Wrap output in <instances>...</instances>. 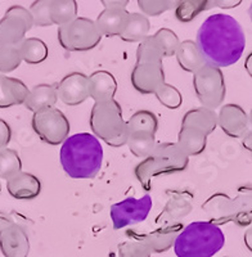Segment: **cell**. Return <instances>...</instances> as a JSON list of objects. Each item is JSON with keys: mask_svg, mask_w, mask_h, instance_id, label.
I'll return each mask as SVG.
<instances>
[{"mask_svg": "<svg viewBox=\"0 0 252 257\" xmlns=\"http://www.w3.org/2000/svg\"><path fill=\"white\" fill-rule=\"evenodd\" d=\"M196 44L206 63L229 67L240 59L246 48V36L237 20L229 15L208 16L197 31Z\"/></svg>", "mask_w": 252, "mask_h": 257, "instance_id": "obj_1", "label": "cell"}, {"mask_svg": "<svg viewBox=\"0 0 252 257\" xmlns=\"http://www.w3.org/2000/svg\"><path fill=\"white\" fill-rule=\"evenodd\" d=\"M62 169L72 179L88 180L99 174L103 165V147L89 133H79L66 139L59 152Z\"/></svg>", "mask_w": 252, "mask_h": 257, "instance_id": "obj_2", "label": "cell"}, {"mask_svg": "<svg viewBox=\"0 0 252 257\" xmlns=\"http://www.w3.org/2000/svg\"><path fill=\"white\" fill-rule=\"evenodd\" d=\"M225 244L223 230L212 221H193L182 229L174 251L178 257H212Z\"/></svg>", "mask_w": 252, "mask_h": 257, "instance_id": "obj_3", "label": "cell"}, {"mask_svg": "<svg viewBox=\"0 0 252 257\" xmlns=\"http://www.w3.org/2000/svg\"><path fill=\"white\" fill-rule=\"evenodd\" d=\"M189 165V157L176 143L156 144L151 155L137 165L134 174L144 190L150 192L155 176L182 173Z\"/></svg>", "mask_w": 252, "mask_h": 257, "instance_id": "obj_4", "label": "cell"}, {"mask_svg": "<svg viewBox=\"0 0 252 257\" xmlns=\"http://www.w3.org/2000/svg\"><path fill=\"white\" fill-rule=\"evenodd\" d=\"M90 128L94 137L113 148L125 146L129 137L122 108L116 99L94 103L90 112Z\"/></svg>", "mask_w": 252, "mask_h": 257, "instance_id": "obj_5", "label": "cell"}, {"mask_svg": "<svg viewBox=\"0 0 252 257\" xmlns=\"http://www.w3.org/2000/svg\"><path fill=\"white\" fill-rule=\"evenodd\" d=\"M24 216L16 212H0V251L4 257H27L30 238Z\"/></svg>", "mask_w": 252, "mask_h": 257, "instance_id": "obj_6", "label": "cell"}, {"mask_svg": "<svg viewBox=\"0 0 252 257\" xmlns=\"http://www.w3.org/2000/svg\"><path fill=\"white\" fill-rule=\"evenodd\" d=\"M57 35L61 47L68 52H88L98 47L103 38L95 22L85 17L59 26Z\"/></svg>", "mask_w": 252, "mask_h": 257, "instance_id": "obj_7", "label": "cell"}, {"mask_svg": "<svg viewBox=\"0 0 252 257\" xmlns=\"http://www.w3.org/2000/svg\"><path fill=\"white\" fill-rule=\"evenodd\" d=\"M193 88L202 107L208 109L219 108L226 94L221 68L206 63L193 73Z\"/></svg>", "mask_w": 252, "mask_h": 257, "instance_id": "obj_8", "label": "cell"}, {"mask_svg": "<svg viewBox=\"0 0 252 257\" xmlns=\"http://www.w3.org/2000/svg\"><path fill=\"white\" fill-rule=\"evenodd\" d=\"M31 126L41 141L49 146H62L70 137V121L56 107L35 112L31 118Z\"/></svg>", "mask_w": 252, "mask_h": 257, "instance_id": "obj_9", "label": "cell"}, {"mask_svg": "<svg viewBox=\"0 0 252 257\" xmlns=\"http://www.w3.org/2000/svg\"><path fill=\"white\" fill-rule=\"evenodd\" d=\"M33 27V17L29 9L22 6H12L0 20V45L18 47Z\"/></svg>", "mask_w": 252, "mask_h": 257, "instance_id": "obj_10", "label": "cell"}, {"mask_svg": "<svg viewBox=\"0 0 252 257\" xmlns=\"http://www.w3.org/2000/svg\"><path fill=\"white\" fill-rule=\"evenodd\" d=\"M152 210V197L144 194L142 198L128 197L123 201L111 206V220L114 230L129 225L139 224L148 217Z\"/></svg>", "mask_w": 252, "mask_h": 257, "instance_id": "obj_11", "label": "cell"}, {"mask_svg": "<svg viewBox=\"0 0 252 257\" xmlns=\"http://www.w3.org/2000/svg\"><path fill=\"white\" fill-rule=\"evenodd\" d=\"M58 99L66 105H80L90 98L89 76L81 72H71L56 85Z\"/></svg>", "mask_w": 252, "mask_h": 257, "instance_id": "obj_12", "label": "cell"}, {"mask_svg": "<svg viewBox=\"0 0 252 257\" xmlns=\"http://www.w3.org/2000/svg\"><path fill=\"white\" fill-rule=\"evenodd\" d=\"M132 84L141 94H156L166 84L162 64H137L132 71Z\"/></svg>", "mask_w": 252, "mask_h": 257, "instance_id": "obj_13", "label": "cell"}, {"mask_svg": "<svg viewBox=\"0 0 252 257\" xmlns=\"http://www.w3.org/2000/svg\"><path fill=\"white\" fill-rule=\"evenodd\" d=\"M217 125L228 137L238 139L243 137L248 130L249 120L240 105L229 103L220 108L217 114Z\"/></svg>", "mask_w": 252, "mask_h": 257, "instance_id": "obj_14", "label": "cell"}, {"mask_svg": "<svg viewBox=\"0 0 252 257\" xmlns=\"http://www.w3.org/2000/svg\"><path fill=\"white\" fill-rule=\"evenodd\" d=\"M182 229L183 225L180 222H176V224L164 225L161 228L156 229L148 234H144V235L134 233L130 234L143 240L150 247L152 253H164V252L169 251L171 247H174V243Z\"/></svg>", "mask_w": 252, "mask_h": 257, "instance_id": "obj_15", "label": "cell"}, {"mask_svg": "<svg viewBox=\"0 0 252 257\" xmlns=\"http://www.w3.org/2000/svg\"><path fill=\"white\" fill-rule=\"evenodd\" d=\"M7 190L9 196L18 201H33L41 193V181L34 174L21 171L7 180Z\"/></svg>", "mask_w": 252, "mask_h": 257, "instance_id": "obj_16", "label": "cell"}, {"mask_svg": "<svg viewBox=\"0 0 252 257\" xmlns=\"http://www.w3.org/2000/svg\"><path fill=\"white\" fill-rule=\"evenodd\" d=\"M170 199L166 206L156 217L159 224H176V222L189 215L192 211V194L189 192H170Z\"/></svg>", "mask_w": 252, "mask_h": 257, "instance_id": "obj_17", "label": "cell"}, {"mask_svg": "<svg viewBox=\"0 0 252 257\" xmlns=\"http://www.w3.org/2000/svg\"><path fill=\"white\" fill-rule=\"evenodd\" d=\"M29 93V86L24 81L0 73V108L24 104Z\"/></svg>", "mask_w": 252, "mask_h": 257, "instance_id": "obj_18", "label": "cell"}, {"mask_svg": "<svg viewBox=\"0 0 252 257\" xmlns=\"http://www.w3.org/2000/svg\"><path fill=\"white\" fill-rule=\"evenodd\" d=\"M130 13L126 9L120 8H104L97 17L95 25L99 30L100 35L112 38L118 36L125 30Z\"/></svg>", "mask_w": 252, "mask_h": 257, "instance_id": "obj_19", "label": "cell"}, {"mask_svg": "<svg viewBox=\"0 0 252 257\" xmlns=\"http://www.w3.org/2000/svg\"><path fill=\"white\" fill-rule=\"evenodd\" d=\"M90 98L94 103L107 102L114 99L117 91V81L108 71H95L89 76Z\"/></svg>", "mask_w": 252, "mask_h": 257, "instance_id": "obj_20", "label": "cell"}, {"mask_svg": "<svg viewBox=\"0 0 252 257\" xmlns=\"http://www.w3.org/2000/svg\"><path fill=\"white\" fill-rule=\"evenodd\" d=\"M58 102L57 88L50 84H39L30 89V93L25 100L24 105L33 113L41 109L54 107Z\"/></svg>", "mask_w": 252, "mask_h": 257, "instance_id": "obj_21", "label": "cell"}, {"mask_svg": "<svg viewBox=\"0 0 252 257\" xmlns=\"http://www.w3.org/2000/svg\"><path fill=\"white\" fill-rule=\"evenodd\" d=\"M182 126L196 128L198 132L203 133L206 137H208L216 128L217 114L215 113L214 109H208L205 107L193 108L185 112V114L183 116Z\"/></svg>", "mask_w": 252, "mask_h": 257, "instance_id": "obj_22", "label": "cell"}, {"mask_svg": "<svg viewBox=\"0 0 252 257\" xmlns=\"http://www.w3.org/2000/svg\"><path fill=\"white\" fill-rule=\"evenodd\" d=\"M175 57L182 70H184L185 72L194 73L206 64L205 58L197 47L196 41L192 40L180 41Z\"/></svg>", "mask_w": 252, "mask_h": 257, "instance_id": "obj_23", "label": "cell"}, {"mask_svg": "<svg viewBox=\"0 0 252 257\" xmlns=\"http://www.w3.org/2000/svg\"><path fill=\"white\" fill-rule=\"evenodd\" d=\"M178 146L188 156H198L203 152L207 146V137L196 128L182 126L178 134Z\"/></svg>", "mask_w": 252, "mask_h": 257, "instance_id": "obj_24", "label": "cell"}, {"mask_svg": "<svg viewBox=\"0 0 252 257\" xmlns=\"http://www.w3.org/2000/svg\"><path fill=\"white\" fill-rule=\"evenodd\" d=\"M151 22L143 13H130L125 30L120 35L126 43H141L150 36Z\"/></svg>", "mask_w": 252, "mask_h": 257, "instance_id": "obj_25", "label": "cell"}, {"mask_svg": "<svg viewBox=\"0 0 252 257\" xmlns=\"http://www.w3.org/2000/svg\"><path fill=\"white\" fill-rule=\"evenodd\" d=\"M22 62L27 64H40L47 61L49 49L44 41L39 38H26L18 45Z\"/></svg>", "mask_w": 252, "mask_h": 257, "instance_id": "obj_26", "label": "cell"}, {"mask_svg": "<svg viewBox=\"0 0 252 257\" xmlns=\"http://www.w3.org/2000/svg\"><path fill=\"white\" fill-rule=\"evenodd\" d=\"M49 12L52 24L59 27L77 18L79 7L76 0H50Z\"/></svg>", "mask_w": 252, "mask_h": 257, "instance_id": "obj_27", "label": "cell"}, {"mask_svg": "<svg viewBox=\"0 0 252 257\" xmlns=\"http://www.w3.org/2000/svg\"><path fill=\"white\" fill-rule=\"evenodd\" d=\"M129 133H148L156 135L159 130V118L153 112L141 109L126 121Z\"/></svg>", "mask_w": 252, "mask_h": 257, "instance_id": "obj_28", "label": "cell"}, {"mask_svg": "<svg viewBox=\"0 0 252 257\" xmlns=\"http://www.w3.org/2000/svg\"><path fill=\"white\" fill-rule=\"evenodd\" d=\"M156 144V135L148 133H129L126 146L129 147L130 152L138 158H146L151 155Z\"/></svg>", "mask_w": 252, "mask_h": 257, "instance_id": "obj_29", "label": "cell"}, {"mask_svg": "<svg viewBox=\"0 0 252 257\" xmlns=\"http://www.w3.org/2000/svg\"><path fill=\"white\" fill-rule=\"evenodd\" d=\"M162 52L153 35H150L139 43L137 49V64H162Z\"/></svg>", "mask_w": 252, "mask_h": 257, "instance_id": "obj_30", "label": "cell"}, {"mask_svg": "<svg viewBox=\"0 0 252 257\" xmlns=\"http://www.w3.org/2000/svg\"><path fill=\"white\" fill-rule=\"evenodd\" d=\"M22 171V161L17 151L11 148L0 149V179L8 180Z\"/></svg>", "mask_w": 252, "mask_h": 257, "instance_id": "obj_31", "label": "cell"}, {"mask_svg": "<svg viewBox=\"0 0 252 257\" xmlns=\"http://www.w3.org/2000/svg\"><path fill=\"white\" fill-rule=\"evenodd\" d=\"M210 0H180L175 8V17L180 22H192L197 16L208 11Z\"/></svg>", "mask_w": 252, "mask_h": 257, "instance_id": "obj_32", "label": "cell"}, {"mask_svg": "<svg viewBox=\"0 0 252 257\" xmlns=\"http://www.w3.org/2000/svg\"><path fill=\"white\" fill-rule=\"evenodd\" d=\"M153 38L156 39L160 49L162 52L164 58L174 57L176 54V50L180 45V40L175 32L170 29H160L156 32Z\"/></svg>", "mask_w": 252, "mask_h": 257, "instance_id": "obj_33", "label": "cell"}, {"mask_svg": "<svg viewBox=\"0 0 252 257\" xmlns=\"http://www.w3.org/2000/svg\"><path fill=\"white\" fill-rule=\"evenodd\" d=\"M180 0H138V6L144 16L159 17L165 12L175 9Z\"/></svg>", "mask_w": 252, "mask_h": 257, "instance_id": "obj_34", "label": "cell"}, {"mask_svg": "<svg viewBox=\"0 0 252 257\" xmlns=\"http://www.w3.org/2000/svg\"><path fill=\"white\" fill-rule=\"evenodd\" d=\"M132 240H126L118 244V257H151L152 251L146 243L129 233Z\"/></svg>", "mask_w": 252, "mask_h": 257, "instance_id": "obj_35", "label": "cell"}, {"mask_svg": "<svg viewBox=\"0 0 252 257\" xmlns=\"http://www.w3.org/2000/svg\"><path fill=\"white\" fill-rule=\"evenodd\" d=\"M22 63L18 47L0 45V72L9 73L17 70Z\"/></svg>", "mask_w": 252, "mask_h": 257, "instance_id": "obj_36", "label": "cell"}, {"mask_svg": "<svg viewBox=\"0 0 252 257\" xmlns=\"http://www.w3.org/2000/svg\"><path fill=\"white\" fill-rule=\"evenodd\" d=\"M49 6H50V0H35V2L30 6L29 11L31 17H33L34 26L36 27L53 26L52 20H50Z\"/></svg>", "mask_w": 252, "mask_h": 257, "instance_id": "obj_37", "label": "cell"}, {"mask_svg": "<svg viewBox=\"0 0 252 257\" xmlns=\"http://www.w3.org/2000/svg\"><path fill=\"white\" fill-rule=\"evenodd\" d=\"M155 95L159 99V102L169 109L179 108L183 103L182 93L174 85L170 84H165Z\"/></svg>", "mask_w": 252, "mask_h": 257, "instance_id": "obj_38", "label": "cell"}, {"mask_svg": "<svg viewBox=\"0 0 252 257\" xmlns=\"http://www.w3.org/2000/svg\"><path fill=\"white\" fill-rule=\"evenodd\" d=\"M12 141V128L7 121L0 118V149L7 148Z\"/></svg>", "mask_w": 252, "mask_h": 257, "instance_id": "obj_39", "label": "cell"}, {"mask_svg": "<svg viewBox=\"0 0 252 257\" xmlns=\"http://www.w3.org/2000/svg\"><path fill=\"white\" fill-rule=\"evenodd\" d=\"M243 0H210L208 2V9L220 8V9H233L240 6Z\"/></svg>", "mask_w": 252, "mask_h": 257, "instance_id": "obj_40", "label": "cell"}, {"mask_svg": "<svg viewBox=\"0 0 252 257\" xmlns=\"http://www.w3.org/2000/svg\"><path fill=\"white\" fill-rule=\"evenodd\" d=\"M100 3L104 6V8L126 9V6L129 4V0H100Z\"/></svg>", "mask_w": 252, "mask_h": 257, "instance_id": "obj_41", "label": "cell"}, {"mask_svg": "<svg viewBox=\"0 0 252 257\" xmlns=\"http://www.w3.org/2000/svg\"><path fill=\"white\" fill-rule=\"evenodd\" d=\"M242 146L252 155V128H248L246 134L242 137Z\"/></svg>", "mask_w": 252, "mask_h": 257, "instance_id": "obj_42", "label": "cell"}, {"mask_svg": "<svg viewBox=\"0 0 252 257\" xmlns=\"http://www.w3.org/2000/svg\"><path fill=\"white\" fill-rule=\"evenodd\" d=\"M243 240H244V244H246L247 249H248L249 252H252V226L244 231Z\"/></svg>", "mask_w": 252, "mask_h": 257, "instance_id": "obj_43", "label": "cell"}, {"mask_svg": "<svg viewBox=\"0 0 252 257\" xmlns=\"http://www.w3.org/2000/svg\"><path fill=\"white\" fill-rule=\"evenodd\" d=\"M244 68H246L247 73L252 77V52L247 56L246 61H244Z\"/></svg>", "mask_w": 252, "mask_h": 257, "instance_id": "obj_44", "label": "cell"}, {"mask_svg": "<svg viewBox=\"0 0 252 257\" xmlns=\"http://www.w3.org/2000/svg\"><path fill=\"white\" fill-rule=\"evenodd\" d=\"M248 15H249V18H251V21H252V3H251V6H249V9H248Z\"/></svg>", "mask_w": 252, "mask_h": 257, "instance_id": "obj_45", "label": "cell"}, {"mask_svg": "<svg viewBox=\"0 0 252 257\" xmlns=\"http://www.w3.org/2000/svg\"><path fill=\"white\" fill-rule=\"evenodd\" d=\"M248 120H249V123L252 125V109H251V113H249V117H248Z\"/></svg>", "mask_w": 252, "mask_h": 257, "instance_id": "obj_46", "label": "cell"}, {"mask_svg": "<svg viewBox=\"0 0 252 257\" xmlns=\"http://www.w3.org/2000/svg\"><path fill=\"white\" fill-rule=\"evenodd\" d=\"M0 192H2V184H0Z\"/></svg>", "mask_w": 252, "mask_h": 257, "instance_id": "obj_47", "label": "cell"}]
</instances>
